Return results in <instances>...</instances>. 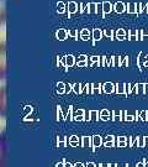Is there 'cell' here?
Here are the masks:
<instances>
[{
  "label": "cell",
  "mask_w": 148,
  "mask_h": 167,
  "mask_svg": "<svg viewBox=\"0 0 148 167\" xmlns=\"http://www.w3.org/2000/svg\"><path fill=\"white\" fill-rule=\"evenodd\" d=\"M6 78V44L0 41V81Z\"/></svg>",
  "instance_id": "6da1fadb"
},
{
  "label": "cell",
  "mask_w": 148,
  "mask_h": 167,
  "mask_svg": "<svg viewBox=\"0 0 148 167\" xmlns=\"http://www.w3.org/2000/svg\"><path fill=\"white\" fill-rule=\"evenodd\" d=\"M0 116H6V87H0Z\"/></svg>",
  "instance_id": "7a4b0ae2"
},
{
  "label": "cell",
  "mask_w": 148,
  "mask_h": 167,
  "mask_svg": "<svg viewBox=\"0 0 148 167\" xmlns=\"http://www.w3.org/2000/svg\"><path fill=\"white\" fill-rule=\"evenodd\" d=\"M0 167H6V144L4 133L0 135Z\"/></svg>",
  "instance_id": "3957f363"
},
{
  "label": "cell",
  "mask_w": 148,
  "mask_h": 167,
  "mask_svg": "<svg viewBox=\"0 0 148 167\" xmlns=\"http://www.w3.org/2000/svg\"><path fill=\"white\" fill-rule=\"evenodd\" d=\"M5 1L6 0H0V26H3L6 21V9H5Z\"/></svg>",
  "instance_id": "277c9868"
},
{
  "label": "cell",
  "mask_w": 148,
  "mask_h": 167,
  "mask_svg": "<svg viewBox=\"0 0 148 167\" xmlns=\"http://www.w3.org/2000/svg\"><path fill=\"white\" fill-rule=\"evenodd\" d=\"M112 10H115V13L117 14H122L124 11H126V5L122 1H117L115 3V5H112Z\"/></svg>",
  "instance_id": "5b68a950"
},
{
  "label": "cell",
  "mask_w": 148,
  "mask_h": 167,
  "mask_svg": "<svg viewBox=\"0 0 148 167\" xmlns=\"http://www.w3.org/2000/svg\"><path fill=\"white\" fill-rule=\"evenodd\" d=\"M103 88H104V92L108 93V94H111V93L115 92V84L114 83H111V82H106L103 86Z\"/></svg>",
  "instance_id": "8992f818"
},
{
  "label": "cell",
  "mask_w": 148,
  "mask_h": 167,
  "mask_svg": "<svg viewBox=\"0 0 148 167\" xmlns=\"http://www.w3.org/2000/svg\"><path fill=\"white\" fill-rule=\"evenodd\" d=\"M111 11H112V4H111L110 1H104L103 3V13L104 14H110Z\"/></svg>",
  "instance_id": "52a82bcc"
},
{
  "label": "cell",
  "mask_w": 148,
  "mask_h": 167,
  "mask_svg": "<svg viewBox=\"0 0 148 167\" xmlns=\"http://www.w3.org/2000/svg\"><path fill=\"white\" fill-rule=\"evenodd\" d=\"M115 92L117 93V94H125V83H116Z\"/></svg>",
  "instance_id": "ba28073f"
},
{
  "label": "cell",
  "mask_w": 148,
  "mask_h": 167,
  "mask_svg": "<svg viewBox=\"0 0 148 167\" xmlns=\"http://www.w3.org/2000/svg\"><path fill=\"white\" fill-rule=\"evenodd\" d=\"M126 37V31L124 29H119L116 30V40H120V41H124Z\"/></svg>",
  "instance_id": "9c48e42d"
},
{
  "label": "cell",
  "mask_w": 148,
  "mask_h": 167,
  "mask_svg": "<svg viewBox=\"0 0 148 167\" xmlns=\"http://www.w3.org/2000/svg\"><path fill=\"white\" fill-rule=\"evenodd\" d=\"M120 65H121V57L120 56L111 57V67H120Z\"/></svg>",
  "instance_id": "30bf717a"
},
{
  "label": "cell",
  "mask_w": 148,
  "mask_h": 167,
  "mask_svg": "<svg viewBox=\"0 0 148 167\" xmlns=\"http://www.w3.org/2000/svg\"><path fill=\"white\" fill-rule=\"evenodd\" d=\"M126 11L128 14H136V3H128L126 5Z\"/></svg>",
  "instance_id": "8fae6325"
},
{
  "label": "cell",
  "mask_w": 148,
  "mask_h": 167,
  "mask_svg": "<svg viewBox=\"0 0 148 167\" xmlns=\"http://www.w3.org/2000/svg\"><path fill=\"white\" fill-rule=\"evenodd\" d=\"M128 40H131V41L138 40V31L135 30V29L130 30V36H128Z\"/></svg>",
  "instance_id": "7c38bea8"
},
{
  "label": "cell",
  "mask_w": 148,
  "mask_h": 167,
  "mask_svg": "<svg viewBox=\"0 0 148 167\" xmlns=\"http://www.w3.org/2000/svg\"><path fill=\"white\" fill-rule=\"evenodd\" d=\"M145 83H137L136 84V91L137 94H145Z\"/></svg>",
  "instance_id": "4fadbf2b"
},
{
  "label": "cell",
  "mask_w": 148,
  "mask_h": 167,
  "mask_svg": "<svg viewBox=\"0 0 148 167\" xmlns=\"http://www.w3.org/2000/svg\"><path fill=\"white\" fill-rule=\"evenodd\" d=\"M101 36H103L101 30H100V29H95L94 30V40H100V39H101Z\"/></svg>",
  "instance_id": "5bb4252c"
},
{
  "label": "cell",
  "mask_w": 148,
  "mask_h": 167,
  "mask_svg": "<svg viewBox=\"0 0 148 167\" xmlns=\"http://www.w3.org/2000/svg\"><path fill=\"white\" fill-rule=\"evenodd\" d=\"M140 40H148V29H145V30L141 31Z\"/></svg>",
  "instance_id": "9a60e30c"
},
{
  "label": "cell",
  "mask_w": 148,
  "mask_h": 167,
  "mask_svg": "<svg viewBox=\"0 0 148 167\" xmlns=\"http://www.w3.org/2000/svg\"><path fill=\"white\" fill-rule=\"evenodd\" d=\"M140 120H142V121H147V120H148V113H147V110L141 112V114H140Z\"/></svg>",
  "instance_id": "2e32d148"
},
{
  "label": "cell",
  "mask_w": 148,
  "mask_h": 167,
  "mask_svg": "<svg viewBox=\"0 0 148 167\" xmlns=\"http://www.w3.org/2000/svg\"><path fill=\"white\" fill-rule=\"evenodd\" d=\"M105 35H106L109 39L115 40V39H114V31L111 30V29H106V30H105Z\"/></svg>",
  "instance_id": "e0dca14e"
},
{
  "label": "cell",
  "mask_w": 148,
  "mask_h": 167,
  "mask_svg": "<svg viewBox=\"0 0 148 167\" xmlns=\"http://www.w3.org/2000/svg\"><path fill=\"white\" fill-rule=\"evenodd\" d=\"M131 87H132L131 83H125V95H128L131 93Z\"/></svg>",
  "instance_id": "ac0fdd59"
},
{
  "label": "cell",
  "mask_w": 148,
  "mask_h": 167,
  "mask_svg": "<svg viewBox=\"0 0 148 167\" xmlns=\"http://www.w3.org/2000/svg\"><path fill=\"white\" fill-rule=\"evenodd\" d=\"M101 138L100 136H94V146H100L101 145Z\"/></svg>",
  "instance_id": "d6986e66"
},
{
  "label": "cell",
  "mask_w": 148,
  "mask_h": 167,
  "mask_svg": "<svg viewBox=\"0 0 148 167\" xmlns=\"http://www.w3.org/2000/svg\"><path fill=\"white\" fill-rule=\"evenodd\" d=\"M110 115H111V113L109 110H106V109H104V110L101 112V118H110Z\"/></svg>",
  "instance_id": "ffe728a7"
},
{
  "label": "cell",
  "mask_w": 148,
  "mask_h": 167,
  "mask_svg": "<svg viewBox=\"0 0 148 167\" xmlns=\"http://www.w3.org/2000/svg\"><path fill=\"white\" fill-rule=\"evenodd\" d=\"M138 146H140V147H145V139H143V136L138 138Z\"/></svg>",
  "instance_id": "44dd1931"
},
{
  "label": "cell",
  "mask_w": 148,
  "mask_h": 167,
  "mask_svg": "<svg viewBox=\"0 0 148 167\" xmlns=\"http://www.w3.org/2000/svg\"><path fill=\"white\" fill-rule=\"evenodd\" d=\"M115 141V136L114 135H109V136L106 138V140H105V142H114Z\"/></svg>",
  "instance_id": "7402d4cb"
},
{
  "label": "cell",
  "mask_w": 148,
  "mask_h": 167,
  "mask_svg": "<svg viewBox=\"0 0 148 167\" xmlns=\"http://www.w3.org/2000/svg\"><path fill=\"white\" fill-rule=\"evenodd\" d=\"M125 120L126 121H135V115H128L127 114V115L125 116Z\"/></svg>",
  "instance_id": "603a6c76"
},
{
  "label": "cell",
  "mask_w": 148,
  "mask_h": 167,
  "mask_svg": "<svg viewBox=\"0 0 148 167\" xmlns=\"http://www.w3.org/2000/svg\"><path fill=\"white\" fill-rule=\"evenodd\" d=\"M136 14H141V3H136Z\"/></svg>",
  "instance_id": "cb8c5ba5"
},
{
  "label": "cell",
  "mask_w": 148,
  "mask_h": 167,
  "mask_svg": "<svg viewBox=\"0 0 148 167\" xmlns=\"http://www.w3.org/2000/svg\"><path fill=\"white\" fill-rule=\"evenodd\" d=\"M126 140H127V138H126V136H119L117 138V142H126Z\"/></svg>",
  "instance_id": "d4e9b609"
},
{
  "label": "cell",
  "mask_w": 148,
  "mask_h": 167,
  "mask_svg": "<svg viewBox=\"0 0 148 167\" xmlns=\"http://www.w3.org/2000/svg\"><path fill=\"white\" fill-rule=\"evenodd\" d=\"M90 11H91V13L96 11V5H95V4H90Z\"/></svg>",
  "instance_id": "484cf974"
},
{
  "label": "cell",
  "mask_w": 148,
  "mask_h": 167,
  "mask_svg": "<svg viewBox=\"0 0 148 167\" xmlns=\"http://www.w3.org/2000/svg\"><path fill=\"white\" fill-rule=\"evenodd\" d=\"M141 13H147V5L141 4Z\"/></svg>",
  "instance_id": "4316f807"
},
{
  "label": "cell",
  "mask_w": 148,
  "mask_h": 167,
  "mask_svg": "<svg viewBox=\"0 0 148 167\" xmlns=\"http://www.w3.org/2000/svg\"><path fill=\"white\" fill-rule=\"evenodd\" d=\"M145 139V147H148V136H143Z\"/></svg>",
  "instance_id": "83f0119b"
},
{
  "label": "cell",
  "mask_w": 148,
  "mask_h": 167,
  "mask_svg": "<svg viewBox=\"0 0 148 167\" xmlns=\"http://www.w3.org/2000/svg\"><path fill=\"white\" fill-rule=\"evenodd\" d=\"M145 94H148V83H145Z\"/></svg>",
  "instance_id": "f1b7e54d"
},
{
  "label": "cell",
  "mask_w": 148,
  "mask_h": 167,
  "mask_svg": "<svg viewBox=\"0 0 148 167\" xmlns=\"http://www.w3.org/2000/svg\"><path fill=\"white\" fill-rule=\"evenodd\" d=\"M136 167H145V162H143V161H141V162H138L136 165Z\"/></svg>",
  "instance_id": "f546056e"
},
{
  "label": "cell",
  "mask_w": 148,
  "mask_h": 167,
  "mask_svg": "<svg viewBox=\"0 0 148 167\" xmlns=\"http://www.w3.org/2000/svg\"><path fill=\"white\" fill-rule=\"evenodd\" d=\"M105 146H106V147H112L114 142H105Z\"/></svg>",
  "instance_id": "4dcf8cb0"
},
{
  "label": "cell",
  "mask_w": 148,
  "mask_h": 167,
  "mask_svg": "<svg viewBox=\"0 0 148 167\" xmlns=\"http://www.w3.org/2000/svg\"><path fill=\"white\" fill-rule=\"evenodd\" d=\"M95 87H96V88H95V92H99V93H100V88H101V84H96Z\"/></svg>",
  "instance_id": "1f68e13d"
},
{
  "label": "cell",
  "mask_w": 148,
  "mask_h": 167,
  "mask_svg": "<svg viewBox=\"0 0 148 167\" xmlns=\"http://www.w3.org/2000/svg\"><path fill=\"white\" fill-rule=\"evenodd\" d=\"M126 145H127L126 142H117V146H120V147H125Z\"/></svg>",
  "instance_id": "d6a6232c"
},
{
  "label": "cell",
  "mask_w": 148,
  "mask_h": 167,
  "mask_svg": "<svg viewBox=\"0 0 148 167\" xmlns=\"http://www.w3.org/2000/svg\"><path fill=\"white\" fill-rule=\"evenodd\" d=\"M91 60H93L94 62H98V61H99V57H98V56H94V57H91Z\"/></svg>",
  "instance_id": "836d02e7"
},
{
  "label": "cell",
  "mask_w": 148,
  "mask_h": 167,
  "mask_svg": "<svg viewBox=\"0 0 148 167\" xmlns=\"http://www.w3.org/2000/svg\"><path fill=\"white\" fill-rule=\"evenodd\" d=\"M84 144H85V145H89V144H90V141H89V139H88V138L84 139Z\"/></svg>",
  "instance_id": "e575fe53"
},
{
  "label": "cell",
  "mask_w": 148,
  "mask_h": 167,
  "mask_svg": "<svg viewBox=\"0 0 148 167\" xmlns=\"http://www.w3.org/2000/svg\"><path fill=\"white\" fill-rule=\"evenodd\" d=\"M143 162H145V167H148V161L146 159H143Z\"/></svg>",
  "instance_id": "d590c367"
},
{
  "label": "cell",
  "mask_w": 148,
  "mask_h": 167,
  "mask_svg": "<svg viewBox=\"0 0 148 167\" xmlns=\"http://www.w3.org/2000/svg\"><path fill=\"white\" fill-rule=\"evenodd\" d=\"M88 34H89V32H88V31H87V30H85V31H84V32H83V35H84V37H87V36H88Z\"/></svg>",
  "instance_id": "8d00e7d4"
},
{
  "label": "cell",
  "mask_w": 148,
  "mask_h": 167,
  "mask_svg": "<svg viewBox=\"0 0 148 167\" xmlns=\"http://www.w3.org/2000/svg\"><path fill=\"white\" fill-rule=\"evenodd\" d=\"M71 9H72V11H74V10H75V5H74V4H72V6H71Z\"/></svg>",
  "instance_id": "74e56055"
},
{
  "label": "cell",
  "mask_w": 148,
  "mask_h": 167,
  "mask_svg": "<svg viewBox=\"0 0 148 167\" xmlns=\"http://www.w3.org/2000/svg\"><path fill=\"white\" fill-rule=\"evenodd\" d=\"M116 166H117V165H115V163H110L109 165V167H116Z\"/></svg>",
  "instance_id": "f35d334b"
},
{
  "label": "cell",
  "mask_w": 148,
  "mask_h": 167,
  "mask_svg": "<svg viewBox=\"0 0 148 167\" xmlns=\"http://www.w3.org/2000/svg\"><path fill=\"white\" fill-rule=\"evenodd\" d=\"M88 167H95L94 163H88Z\"/></svg>",
  "instance_id": "ab89813d"
},
{
  "label": "cell",
  "mask_w": 148,
  "mask_h": 167,
  "mask_svg": "<svg viewBox=\"0 0 148 167\" xmlns=\"http://www.w3.org/2000/svg\"><path fill=\"white\" fill-rule=\"evenodd\" d=\"M143 66H145L146 68H147V67H148V62H143Z\"/></svg>",
  "instance_id": "60d3db41"
},
{
  "label": "cell",
  "mask_w": 148,
  "mask_h": 167,
  "mask_svg": "<svg viewBox=\"0 0 148 167\" xmlns=\"http://www.w3.org/2000/svg\"><path fill=\"white\" fill-rule=\"evenodd\" d=\"M145 62H148V55H146V57H145Z\"/></svg>",
  "instance_id": "b9f144b4"
},
{
  "label": "cell",
  "mask_w": 148,
  "mask_h": 167,
  "mask_svg": "<svg viewBox=\"0 0 148 167\" xmlns=\"http://www.w3.org/2000/svg\"><path fill=\"white\" fill-rule=\"evenodd\" d=\"M101 167H109V165H108V163H103Z\"/></svg>",
  "instance_id": "7bdbcfd3"
},
{
  "label": "cell",
  "mask_w": 148,
  "mask_h": 167,
  "mask_svg": "<svg viewBox=\"0 0 148 167\" xmlns=\"http://www.w3.org/2000/svg\"><path fill=\"white\" fill-rule=\"evenodd\" d=\"M77 167H83V166L82 165H77Z\"/></svg>",
  "instance_id": "ee69618b"
},
{
  "label": "cell",
  "mask_w": 148,
  "mask_h": 167,
  "mask_svg": "<svg viewBox=\"0 0 148 167\" xmlns=\"http://www.w3.org/2000/svg\"><path fill=\"white\" fill-rule=\"evenodd\" d=\"M147 13H148V4H147Z\"/></svg>",
  "instance_id": "f6af8a7d"
},
{
  "label": "cell",
  "mask_w": 148,
  "mask_h": 167,
  "mask_svg": "<svg viewBox=\"0 0 148 167\" xmlns=\"http://www.w3.org/2000/svg\"><path fill=\"white\" fill-rule=\"evenodd\" d=\"M116 167H119V166H116Z\"/></svg>",
  "instance_id": "bcb514c9"
}]
</instances>
